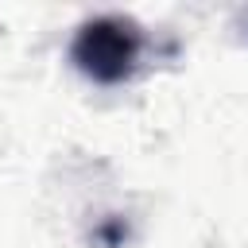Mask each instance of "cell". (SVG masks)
<instances>
[{"instance_id":"cell-1","label":"cell","mask_w":248,"mask_h":248,"mask_svg":"<svg viewBox=\"0 0 248 248\" xmlns=\"http://www.w3.org/2000/svg\"><path fill=\"white\" fill-rule=\"evenodd\" d=\"M143 27L128 16H93L78 27L70 43V62L81 78L97 85H120L136 74L143 58Z\"/></svg>"}]
</instances>
